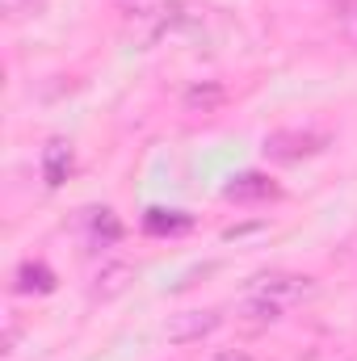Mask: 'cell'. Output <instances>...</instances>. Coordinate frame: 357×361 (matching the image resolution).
I'll use <instances>...</instances> for the list:
<instances>
[{
  "instance_id": "obj_6",
  "label": "cell",
  "mask_w": 357,
  "mask_h": 361,
  "mask_svg": "<svg viewBox=\"0 0 357 361\" xmlns=\"http://www.w3.org/2000/svg\"><path fill=\"white\" fill-rule=\"evenodd\" d=\"M13 290H17V294H51V290H55V273L47 269L42 261H25V265L17 269Z\"/></svg>"
},
{
  "instance_id": "obj_11",
  "label": "cell",
  "mask_w": 357,
  "mask_h": 361,
  "mask_svg": "<svg viewBox=\"0 0 357 361\" xmlns=\"http://www.w3.org/2000/svg\"><path fill=\"white\" fill-rule=\"evenodd\" d=\"M89 227H92V235H97L101 244H114V240L122 235V227H118L114 210H89Z\"/></svg>"
},
{
  "instance_id": "obj_8",
  "label": "cell",
  "mask_w": 357,
  "mask_h": 361,
  "mask_svg": "<svg viewBox=\"0 0 357 361\" xmlns=\"http://www.w3.org/2000/svg\"><path fill=\"white\" fill-rule=\"evenodd\" d=\"M131 277H135V269H131V265H105V269L97 273L92 298H114V294H122Z\"/></svg>"
},
{
  "instance_id": "obj_10",
  "label": "cell",
  "mask_w": 357,
  "mask_h": 361,
  "mask_svg": "<svg viewBox=\"0 0 357 361\" xmlns=\"http://www.w3.org/2000/svg\"><path fill=\"white\" fill-rule=\"evenodd\" d=\"M240 315L248 319V324H273V319H282V302H273V298H261V294H253L244 307H240Z\"/></svg>"
},
{
  "instance_id": "obj_7",
  "label": "cell",
  "mask_w": 357,
  "mask_h": 361,
  "mask_svg": "<svg viewBox=\"0 0 357 361\" xmlns=\"http://www.w3.org/2000/svg\"><path fill=\"white\" fill-rule=\"evenodd\" d=\"M193 219L185 214V210H147L143 214V231H152V235H173V231H185Z\"/></svg>"
},
{
  "instance_id": "obj_1",
  "label": "cell",
  "mask_w": 357,
  "mask_h": 361,
  "mask_svg": "<svg viewBox=\"0 0 357 361\" xmlns=\"http://www.w3.org/2000/svg\"><path fill=\"white\" fill-rule=\"evenodd\" d=\"M328 147V135L320 130H273L265 135V160L273 164H298L307 156H320Z\"/></svg>"
},
{
  "instance_id": "obj_13",
  "label": "cell",
  "mask_w": 357,
  "mask_h": 361,
  "mask_svg": "<svg viewBox=\"0 0 357 361\" xmlns=\"http://www.w3.org/2000/svg\"><path fill=\"white\" fill-rule=\"evenodd\" d=\"M214 361H253L244 349H223V353H214Z\"/></svg>"
},
{
  "instance_id": "obj_4",
  "label": "cell",
  "mask_w": 357,
  "mask_h": 361,
  "mask_svg": "<svg viewBox=\"0 0 357 361\" xmlns=\"http://www.w3.org/2000/svg\"><path fill=\"white\" fill-rule=\"evenodd\" d=\"M223 197L227 202H240V206H248V202H273L277 197V185L265 173H240V177H231L223 185Z\"/></svg>"
},
{
  "instance_id": "obj_12",
  "label": "cell",
  "mask_w": 357,
  "mask_h": 361,
  "mask_svg": "<svg viewBox=\"0 0 357 361\" xmlns=\"http://www.w3.org/2000/svg\"><path fill=\"white\" fill-rule=\"evenodd\" d=\"M42 0H0V8L8 13V17H25V13H34Z\"/></svg>"
},
{
  "instance_id": "obj_2",
  "label": "cell",
  "mask_w": 357,
  "mask_h": 361,
  "mask_svg": "<svg viewBox=\"0 0 357 361\" xmlns=\"http://www.w3.org/2000/svg\"><path fill=\"white\" fill-rule=\"evenodd\" d=\"M253 294H261V298H273V302H307V298H315L320 294V286H315V277H303V273H265V277H253V286H248Z\"/></svg>"
},
{
  "instance_id": "obj_5",
  "label": "cell",
  "mask_w": 357,
  "mask_h": 361,
  "mask_svg": "<svg viewBox=\"0 0 357 361\" xmlns=\"http://www.w3.org/2000/svg\"><path fill=\"white\" fill-rule=\"evenodd\" d=\"M72 173V147L63 143V139H51L47 143V152H42V180L55 189V185H63Z\"/></svg>"
},
{
  "instance_id": "obj_9",
  "label": "cell",
  "mask_w": 357,
  "mask_h": 361,
  "mask_svg": "<svg viewBox=\"0 0 357 361\" xmlns=\"http://www.w3.org/2000/svg\"><path fill=\"white\" fill-rule=\"evenodd\" d=\"M223 85H214V80H206V85H193V89H185V105L189 109H202V114H210V109H219L223 105Z\"/></svg>"
},
{
  "instance_id": "obj_3",
  "label": "cell",
  "mask_w": 357,
  "mask_h": 361,
  "mask_svg": "<svg viewBox=\"0 0 357 361\" xmlns=\"http://www.w3.org/2000/svg\"><path fill=\"white\" fill-rule=\"evenodd\" d=\"M223 324V315L219 311H181V315H173L169 324H164V336L173 341V345H193V341H206L214 328Z\"/></svg>"
}]
</instances>
